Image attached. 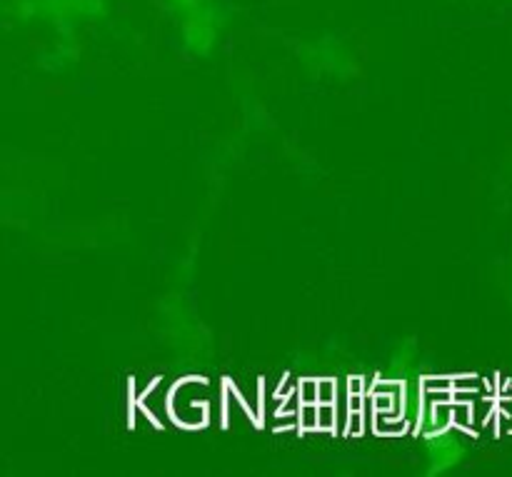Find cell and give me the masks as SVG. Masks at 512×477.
Returning <instances> with one entry per match:
<instances>
[{
	"label": "cell",
	"instance_id": "cell-1",
	"mask_svg": "<svg viewBox=\"0 0 512 477\" xmlns=\"http://www.w3.org/2000/svg\"><path fill=\"white\" fill-rule=\"evenodd\" d=\"M465 448L460 440H450L448 435H438L433 445H430V475L445 473V470L455 468L463 460Z\"/></svg>",
	"mask_w": 512,
	"mask_h": 477
}]
</instances>
